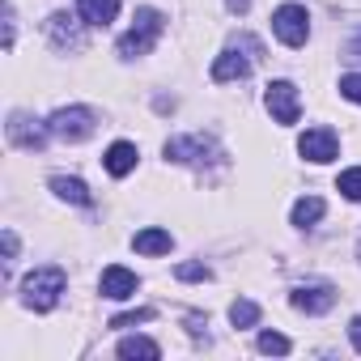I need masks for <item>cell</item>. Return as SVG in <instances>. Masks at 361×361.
<instances>
[{
  "mask_svg": "<svg viewBox=\"0 0 361 361\" xmlns=\"http://www.w3.org/2000/svg\"><path fill=\"white\" fill-rule=\"evenodd\" d=\"M0 243H5V264H13V255H18V234L5 230V234H0Z\"/></svg>",
  "mask_w": 361,
  "mask_h": 361,
  "instance_id": "484cf974",
  "label": "cell"
},
{
  "mask_svg": "<svg viewBox=\"0 0 361 361\" xmlns=\"http://www.w3.org/2000/svg\"><path fill=\"white\" fill-rule=\"evenodd\" d=\"M51 192H56L60 200H68V204H81V209H90V204H94L90 188L81 183V178H68V174H56V178H51Z\"/></svg>",
  "mask_w": 361,
  "mask_h": 361,
  "instance_id": "9a60e30c",
  "label": "cell"
},
{
  "mask_svg": "<svg viewBox=\"0 0 361 361\" xmlns=\"http://www.w3.org/2000/svg\"><path fill=\"white\" fill-rule=\"evenodd\" d=\"M323 213H327V204H323L319 196H302V200L293 204V226H302V230H306V226H314Z\"/></svg>",
  "mask_w": 361,
  "mask_h": 361,
  "instance_id": "e0dca14e",
  "label": "cell"
},
{
  "mask_svg": "<svg viewBox=\"0 0 361 361\" xmlns=\"http://www.w3.org/2000/svg\"><path fill=\"white\" fill-rule=\"evenodd\" d=\"M264 102H268V111H272V119L281 128L298 123V115H302V98H298V85L293 81H272L268 94H264Z\"/></svg>",
  "mask_w": 361,
  "mask_h": 361,
  "instance_id": "52a82bcc",
  "label": "cell"
},
{
  "mask_svg": "<svg viewBox=\"0 0 361 361\" xmlns=\"http://www.w3.org/2000/svg\"><path fill=\"white\" fill-rule=\"evenodd\" d=\"M5 132H9V140H13L18 149H26V153H35V149H43V145H47V128H39V123H35L30 115H22V111H13V115H9Z\"/></svg>",
  "mask_w": 361,
  "mask_h": 361,
  "instance_id": "9c48e42d",
  "label": "cell"
},
{
  "mask_svg": "<svg viewBox=\"0 0 361 361\" xmlns=\"http://www.w3.org/2000/svg\"><path fill=\"white\" fill-rule=\"evenodd\" d=\"M166 157L178 161V166H204V161L221 157V149H217L213 136L192 132V136H174V140H166Z\"/></svg>",
  "mask_w": 361,
  "mask_h": 361,
  "instance_id": "5b68a950",
  "label": "cell"
},
{
  "mask_svg": "<svg viewBox=\"0 0 361 361\" xmlns=\"http://www.w3.org/2000/svg\"><path fill=\"white\" fill-rule=\"evenodd\" d=\"M348 340H353V348L361 353V314H357V319L348 323Z\"/></svg>",
  "mask_w": 361,
  "mask_h": 361,
  "instance_id": "4316f807",
  "label": "cell"
},
{
  "mask_svg": "<svg viewBox=\"0 0 361 361\" xmlns=\"http://www.w3.org/2000/svg\"><path fill=\"white\" fill-rule=\"evenodd\" d=\"M149 319H153V310H128V314L111 319V327H136V323H149Z\"/></svg>",
  "mask_w": 361,
  "mask_h": 361,
  "instance_id": "cb8c5ba5",
  "label": "cell"
},
{
  "mask_svg": "<svg viewBox=\"0 0 361 361\" xmlns=\"http://www.w3.org/2000/svg\"><path fill=\"white\" fill-rule=\"evenodd\" d=\"M293 306L306 310V314H327V310L336 306V289L323 285V281H314V285H298V289H293Z\"/></svg>",
  "mask_w": 361,
  "mask_h": 361,
  "instance_id": "7c38bea8",
  "label": "cell"
},
{
  "mask_svg": "<svg viewBox=\"0 0 361 361\" xmlns=\"http://www.w3.org/2000/svg\"><path fill=\"white\" fill-rule=\"evenodd\" d=\"M94 128H98V115H94L90 106H60V111L47 119V132H51L56 140H68V145L94 136Z\"/></svg>",
  "mask_w": 361,
  "mask_h": 361,
  "instance_id": "277c9868",
  "label": "cell"
},
{
  "mask_svg": "<svg viewBox=\"0 0 361 361\" xmlns=\"http://www.w3.org/2000/svg\"><path fill=\"white\" fill-rule=\"evenodd\" d=\"M174 276H178V281H209L213 272H209L204 264H178V268H174Z\"/></svg>",
  "mask_w": 361,
  "mask_h": 361,
  "instance_id": "7402d4cb",
  "label": "cell"
},
{
  "mask_svg": "<svg viewBox=\"0 0 361 361\" xmlns=\"http://www.w3.org/2000/svg\"><path fill=\"white\" fill-rule=\"evenodd\" d=\"M336 188H340V196H344V200H361V166L344 170V174L336 178Z\"/></svg>",
  "mask_w": 361,
  "mask_h": 361,
  "instance_id": "ffe728a7",
  "label": "cell"
},
{
  "mask_svg": "<svg viewBox=\"0 0 361 361\" xmlns=\"http://www.w3.org/2000/svg\"><path fill=\"white\" fill-rule=\"evenodd\" d=\"M77 9L85 26H111L119 13V0H77Z\"/></svg>",
  "mask_w": 361,
  "mask_h": 361,
  "instance_id": "5bb4252c",
  "label": "cell"
},
{
  "mask_svg": "<svg viewBox=\"0 0 361 361\" xmlns=\"http://www.w3.org/2000/svg\"><path fill=\"white\" fill-rule=\"evenodd\" d=\"M272 30H276V39H281L285 47H306V39H310V18H306L302 5H281V9L272 13Z\"/></svg>",
  "mask_w": 361,
  "mask_h": 361,
  "instance_id": "8992f818",
  "label": "cell"
},
{
  "mask_svg": "<svg viewBox=\"0 0 361 361\" xmlns=\"http://www.w3.org/2000/svg\"><path fill=\"white\" fill-rule=\"evenodd\" d=\"M161 30H166V18H161L157 9H136V26H132V30H128V35L119 39V56H123V60L149 56Z\"/></svg>",
  "mask_w": 361,
  "mask_h": 361,
  "instance_id": "3957f363",
  "label": "cell"
},
{
  "mask_svg": "<svg viewBox=\"0 0 361 361\" xmlns=\"http://www.w3.org/2000/svg\"><path fill=\"white\" fill-rule=\"evenodd\" d=\"M226 5H230V13H247V9H251V0H226Z\"/></svg>",
  "mask_w": 361,
  "mask_h": 361,
  "instance_id": "83f0119b",
  "label": "cell"
},
{
  "mask_svg": "<svg viewBox=\"0 0 361 361\" xmlns=\"http://www.w3.org/2000/svg\"><path fill=\"white\" fill-rule=\"evenodd\" d=\"M340 94H344L348 102H361V73H348V77H340Z\"/></svg>",
  "mask_w": 361,
  "mask_h": 361,
  "instance_id": "603a6c76",
  "label": "cell"
},
{
  "mask_svg": "<svg viewBox=\"0 0 361 361\" xmlns=\"http://www.w3.org/2000/svg\"><path fill=\"white\" fill-rule=\"evenodd\" d=\"M47 39H51L60 51H81V47H85V30H81L77 18H68V13H51V22H47Z\"/></svg>",
  "mask_w": 361,
  "mask_h": 361,
  "instance_id": "30bf717a",
  "label": "cell"
},
{
  "mask_svg": "<svg viewBox=\"0 0 361 361\" xmlns=\"http://www.w3.org/2000/svg\"><path fill=\"white\" fill-rule=\"evenodd\" d=\"M344 60H353V64H361V30L344 43Z\"/></svg>",
  "mask_w": 361,
  "mask_h": 361,
  "instance_id": "d4e9b609",
  "label": "cell"
},
{
  "mask_svg": "<svg viewBox=\"0 0 361 361\" xmlns=\"http://www.w3.org/2000/svg\"><path fill=\"white\" fill-rule=\"evenodd\" d=\"M98 289H102V298H111V302H128V298L136 293V272H128L123 264H111V268H102Z\"/></svg>",
  "mask_w": 361,
  "mask_h": 361,
  "instance_id": "8fae6325",
  "label": "cell"
},
{
  "mask_svg": "<svg viewBox=\"0 0 361 361\" xmlns=\"http://www.w3.org/2000/svg\"><path fill=\"white\" fill-rule=\"evenodd\" d=\"M102 166L115 174V178H123V174H132L136 170V145L132 140H115L111 149H106V157H102Z\"/></svg>",
  "mask_w": 361,
  "mask_h": 361,
  "instance_id": "4fadbf2b",
  "label": "cell"
},
{
  "mask_svg": "<svg viewBox=\"0 0 361 361\" xmlns=\"http://www.w3.org/2000/svg\"><path fill=\"white\" fill-rule=\"evenodd\" d=\"M119 357H161V348L153 344V340H145V336H128V340H119Z\"/></svg>",
  "mask_w": 361,
  "mask_h": 361,
  "instance_id": "ac0fdd59",
  "label": "cell"
},
{
  "mask_svg": "<svg viewBox=\"0 0 361 361\" xmlns=\"http://www.w3.org/2000/svg\"><path fill=\"white\" fill-rule=\"evenodd\" d=\"M259 56H264V43L251 39V35H238V39L230 43V51H221V56L213 60V81H217V85H226V81H243Z\"/></svg>",
  "mask_w": 361,
  "mask_h": 361,
  "instance_id": "6da1fadb",
  "label": "cell"
},
{
  "mask_svg": "<svg viewBox=\"0 0 361 361\" xmlns=\"http://www.w3.org/2000/svg\"><path fill=\"white\" fill-rule=\"evenodd\" d=\"M293 344H289V336H281V331H264L259 336V353H276V357H285Z\"/></svg>",
  "mask_w": 361,
  "mask_h": 361,
  "instance_id": "44dd1931",
  "label": "cell"
},
{
  "mask_svg": "<svg viewBox=\"0 0 361 361\" xmlns=\"http://www.w3.org/2000/svg\"><path fill=\"white\" fill-rule=\"evenodd\" d=\"M64 285H68L64 268H56V264H51V268H35V272L22 281V302H26L30 310H56Z\"/></svg>",
  "mask_w": 361,
  "mask_h": 361,
  "instance_id": "7a4b0ae2",
  "label": "cell"
},
{
  "mask_svg": "<svg viewBox=\"0 0 361 361\" xmlns=\"http://www.w3.org/2000/svg\"><path fill=\"white\" fill-rule=\"evenodd\" d=\"M132 247H136L140 255H166V251L174 247V238H170L166 230H157V226H149V230H140V234L132 238Z\"/></svg>",
  "mask_w": 361,
  "mask_h": 361,
  "instance_id": "2e32d148",
  "label": "cell"
},
{
  "mask_svg": "<svg viewBox=\"0 0 361 361\" xmlns=\"http://www.w3.org/2000/svg\"><path fill=\"white\" fill-rule=\"evenodd\" d=\"M357 255H361V247H357Z\"/></svg>",
  "mask_w": 361,
  "mask_h": 361,
  "instance_id": "f1b7e54d",
  "label": "cell"
},
{
  "mask_svg": "<svg viewBox=\"0 0 361 361\" xmlns=\"http://www.w3.org/2000/svg\"><path fill=\"white\" fill-rule=\"evenodd\" d=\"M298 153L306 157V161H331L336 153H340V140H336V132L331 128H310V132H302V140H298Z\"/></svg>",
  "mask_w": 361,
  "mask_h": 361,
  "instance_id": "ba28073f",
  "label": "cell"
},
{
  "mask_svg": "<svg viewBox=\"0 0 361 361\" xmlns=\"http://www.w3.org/2000/svg\"><path fill=\"white\" fill-rule=\"evenodd\" d=\"M230 323H234V327H255V323H259V306L247 302V298H238V302L230 306Z\"/></svg>",
  "mask_w": 361,
  "mask_h": 361,
  "instance_id": "d6986e66",
  "label": "cell"
}]
</instances>
